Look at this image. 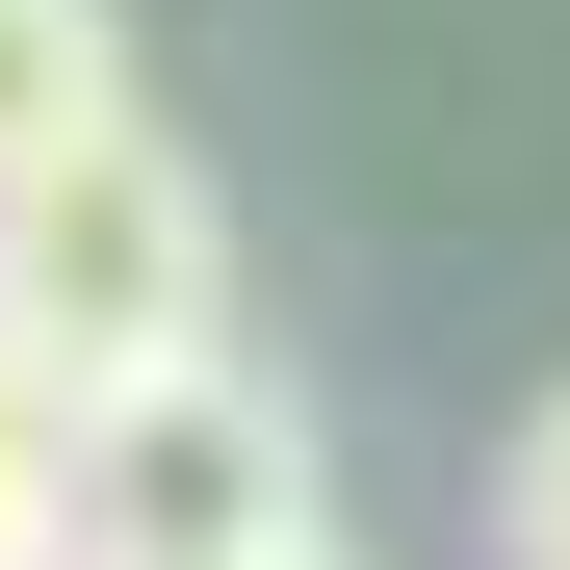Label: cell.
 <instances>
[{"label":"cell","instance_id":"4","mask_svg":"<svg viewBox=\"0 0 570 570\" xmlns=\"http://www.w3.org/2000/svg\"><path fill=\"white\" fill-rule=\"evenodd\" d=\"M0 570H78V363L0 312Z\"/></svg>","mask_w":570,"mask_h":570},{"label":"cell","instance_id":"2","mask_svg":"<svg viewBox=\"0 0 570 570\" xmlns=\"http://www.w3.org/2000/svg\"><path fill=\"white\" fill-rule=\"evenodd\" d=\"M312 519H337V466H312V415L234 337L156 363V390H78V570H259Z\"/></svg>","mask_w":570,"mask_h":570},{"label":"cell","instance_id":"3","mask_svg":"<svg viewBox=\"0 0 570 570\" xmlns=\"http://www.w3.org/2000/svg\"><path fill=\"white\" fill-rule=\"evenodd\" d=\"M130 105V0H0V181H27L52 130Z\"/></svg>","mask_w":570,"mask_h":570},{"label":"cell","instance_id":"6","mask_svg":"<svg viewBox=\"0 0 570 570\" xmlns=\"http://www.w3.org/2000/svg\"><path fill=\"white\" fill-rule=\"evenodd\" d=\"M259 570H363V544H337V519H312V544H259Z\"/></svg>","mask_w":570,"mask_h":570},{"label":"cell","instance_id":"5","mask_svg":"<svg viewBox=\"0 0 570 570\" xmlns=\"http://www.w3.org/2000/svg\"><path fill=\"white\" fill-rule=\"evenodd\" d=\"M493 570H570V390L493 441Z\"/></svg>","mask_w":570,"mask_h":570},{"label":"cell","instance_id":"1","mask_svg":"<svg viewBox=\"0 0 570 570\" xmlns=\"http://www.w3.org/2000/svg\"><path fill=\"white\" fill-rule=\"evenodd\" d=\"M0 312H27L78 390H156V363H208L234 337V208H208V156L181 130H52L27 181H0Z\"/></svg>","mask_w":570,"mask_h":570}]
</instances>
